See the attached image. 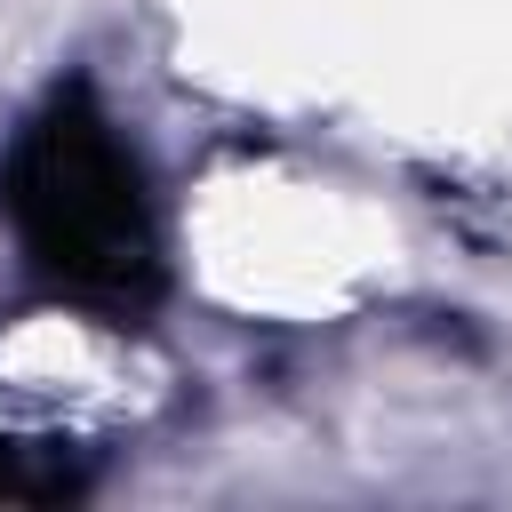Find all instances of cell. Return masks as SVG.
<instances>
[{
    "label": "cell",
    "mask_w": 512,
    "mask_h": 512,
    "mask_svg": "<svg viewBox=\"0 0 512 512\" xmlns=\"http://www.w3.org/2000/svg\"><path fill=\"white\" fill-rule=\"evenodd\" d=\"M8 216L32 248V264L72 296L136 304L160 280L136 168L80 96H56L24 128L16 160H8Z\"/></svg>",
    "instance_id": "obj_1"
}]
</instances>
